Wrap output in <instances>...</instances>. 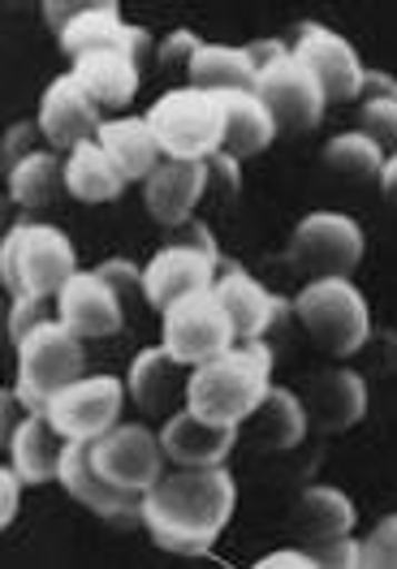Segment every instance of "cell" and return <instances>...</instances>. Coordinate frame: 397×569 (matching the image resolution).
<instances>
[{"label": "cell", "mask_w": 397, "mask_h": 569, "mask_svg": "<svg viewBox=\"0 0 397 569\" xmlns=\"http://www.w3.org/2000/svg\"><path fill=\"white\" fill-rule=\"evenodd\" d=\"M66 436L52 427L43 410H31L22 423L9 431V466L22 475V483H48L61 475L66 458Z\"/></svg>", "instance_id": "cell-23"}, {"label": "cell", "mask_w": 397, "mask_h": 569, "mask_svg": "<svg viewBox=\"0 0 397 569\" xmlns=\"http://www.w3.org/2000/svg\"><path fill=\"white\" fill-rule=\"evenodd\" d=\"M272 389V350L264 341H238L229 355L212 358L190 371L186 410L204 415L208 423L242 427V419Z\"/></svg>", "instance_id": "cell-2"}, {"label": "cell", "mask_w": 397, "mask_h": 569, "mask_svg": "<svg viewBox=\"0 0 397 569\" xmlns=\"http://www.w3.org/2000/svg\"><path fill=\"white\" fill-rule=\"evenodd\" d=\"M204 48V39L190 36V31H173V36L160 43V52H156V61L160 66H186L190 70V61H195V52Z\"/></svg>", "instance_id": "cell-39"}, {"label": "cell", "mask_w": 397, "mask_h": 569, "mask_svg": "<svg viewBox=\"0 0 397 569\" xmlns=\"http://www.w3.org/2000/svg\"><path fill=\"white\" fill-rule=\"evenodd\" d=\"M234 505L238 492L225 466H178L173 475H160V483L143 497V527L165 552L208 557L234 518Z\"/></svg>", "instance_id": "cell-1"}, {"label": "cell", "mask_w": 397, "mask_h": 569, "mask_svg": "<svg viewBox=\"0 0 397 569\" xmlns=\"http://www.w3.org/2000/svg\"><path fill=\"white\" fill-rule=\"evenodd\" d=\"M165 247H186V250H208V254H217V238L208 233V224L186 220L178 229H165Z\"/></svg>", "instance_id": "cell-40"}, {"label": "cell", "mask_w": 397, "mask_h": 569, "mask_svg": "<svg viewBox=\"0 0 397 569\" xmlns=\"http://www.w3.org/2000/svg\"><path fill=\"white\" fill-rule=\"evenodd\" d=\"M325 164L341 178H380L385 169V151L367 139L363 130H350V134H337L328 142Z\"/></svg>", "instance_id": "cell-32"}, {"label": "cell", "mask_w": 397, "mask_h": 569, "mask_svg": "<svg viewBox=\"0 0 397 569\" xmlns=\"http://www.w3.org/2000/svg\"><path fill=\"white\" fill-rule=\"evenodd\" d=\"M147 126L156 130L169 160H212L225 147V104L220 96L199 87H178L160 96L147 112Z\"/></svg>", "instance_id": "cell-5"}, {"label": "cell", "mask_w": 397, "mask_h": 569, "mask_svg": "<svg viewBox=\"0 0 397 569\" xmlns=\"http://www.w3.org/2000/svg\"><path fill=\"white\" fill-rule=\"evenodd\" d=\"M181 367L178 358L169 355L165 346H156V350H143V355L130 362V380H126V389L135 397V406L143 410V415H169V406L186 397V385H181Z\"/></svg>", "instance_id": "cell-28"}, {"label": "cell", "mask_w": 397, "mask_h": 569, "mask_svg": "<svg viewBox=\"0 0 397 569\" xmlns=\"http://www.w3.org/2000/svg\"><path fill=\"white\" fill-rule=\"evenodd\" d=\"M39 134L48 139L52 151H73L82 142H96L100 139V104L87 96V87L73 78V73H61L52 78V87L43 91L39 100Z\"/></svg>", "instance_id": "cell-14"}, {"label": "cell", "mask_w": 397, "mask_h": 569, "mask_svg": "<svg viewBox=\"0 0 397 569\" xmlns=\"http://www.w3.org/2000/svg\"><path fill=\"white\" fill-rule=\"evenodd\" d=\"M57 320L70 332H78L82 341H100V337H117L130 311L121 289L96 268V272H78L61 293H57Z\"/></svg>", "instance_id": "cell-12"}, {"label": "cell", "mask_w": 397, "mask_h": 569, "mask_svg": "<svg viewBox=\"0 0 397 569\" xmlns=\"http://www.w3.org/2000/svg\"><path fill=\"white\" fill-rule=\"evenodd\" d=\"M105 48L130 52L139 66H147V61L160 52L156 39L147 36L143 27H126V22L117 18V0H91V9L61 31V52H66L70 61H78V57H87V52H105Z\"/></svg>", "instance_id": "cell-16"}, {"label": "cell", "mask_w": 397, "mask_h": 569, "mask_svg": "<svg viewBox=\"0 0 397 569\" xmlns=\"http://www.w3.org/2000/svg\"><path fill=\"white\" fill-rule=\"evenodd\" d=\"M66 190L78 203H112V199H121L126 178L117 173V164L105 156L100 142H82L66 160Z\"/></svg>", "instance_id": "cell-29"}, {"label": "cell", "mask_w": 397, "mask_h": 569, "mask_svg": "<svg viewBox=\"0 0 397 569\" xmlns=\"http://www.w3.org/2000/svg\"><path fill=\"white\" fill-rule=\"evenodd\" d=\"M217 298L220 307L229 311V320H234V332H238V341H259L272 320L286 311V302L281 298H272L264 284L247 277L238 263H225V272L217 277Z\"/></svg>", "instance_id": "cell-22"}, {"label": "cell", "mask_w": 397, "mask_h": 569, "mask_svg": "<svg viewBox=\"0 0 397 569\" xmlns=\"http://www.w3.org/2000/svg\"><path fill=\"white\" fill-rule=\"evenodd\" d=\"M359 100H397V78H389V73L380 70H367L363 73Z\"/></svg>", "instance_id": "cell-45"}, {"label": "cell", "mask_w": 397, "mask_h": 569, "mask_svg": "<svg viewBox=\"0 0 397 569\" xmlns=\"http://www.w3.org/2000/svg\"><path fill=\"white\" fill-rule=\"evenodd\" d=\"M190 87L199 91H212V96H229V91H255L259 73H255L247 48H217V43H204L190 61Z\"/></svg>", "instance_id": "cell-30"}, {"label": "cell", "mask_w": 397, "mask_h": 569, "mask_svg": "<svg viewBox=\"0 0 397 569\" xmlns=\"http://www.w3.org/2000/svg\"><path fill=\"white\" fill-rule=\"evenodd\" d=\"M18 483H22V475L13 470V466H4L0 470V527H9L13 518H18Z\"/></svg>", "instance_id": "cell-43"}, {"label": "cell", "mask_w": 397, "mask_h": 569, "mask_svg": "<svg viewBox=\"0 0 397 569\" xmlns=\"http://www.w3.org/2000/svg\"><path fill=\"white\" fill-rule=\"evenodd\" d=\"M36 134H39V121H18V126H9V134H4V173H13L27 156H36L31 147H36Z\"/></svg>", "instance_id": "cell-38"}, {"label": "cell", "mask_w": 397, "mask_h": 569, "mask_svg": "<svg viewBox=\"0 0 397 569\" xmlns=\"http://www.w3.org/2000/svg\"><path fill=\"white\" fill-rule=\"evenodd\" d=\"M294 316L316 341V350H325L328 358H355L371 337V311L350 277L311 281L294 298Z\"/></svg>", "instance_id": "cell-4"}, {"label": "cell", "mask_w": 397, "mask_h": 569, "mask_svg": "<svg viewBox=\"0 0 397 569\" xmlns=\"http://www.w3.org/2000/svg\"><path fill=\"white\" fill-rule=\"evenodd\" d=\"M139 73L143 66L121 52V48H105V52H87L73 61V78L87 87V96L100 108H126L139 96Z\"/></svg>", "instance_id": "cell-24"}, {"label": "cell", "mask_w": 397, "mask_h": 569, "mask_svg": "<svg viewBox=\"0 0 397 569\" xmlns=\"http://www.w3.org/2000/svg\"><path fill=\"white\" fill-rule=\"evenodd\" d=\"M78 277L73 242L52 224H13L0 242V281L9 298H57Z\"/></svg>", "instance_id": "cell-3"}, {"label": "cell", "mask_w": 397, "mask_h": 569, "mask_svg": "<svg viewBox=\"0 0 397 569\" xmlns=\"http://www.w3.org/2000/svg\"><path fill=\"white\" fill-rule=\"evenodd\" d=\"M363 569H397V513L380 518L363 539Z\"/></svg>", "instance_id": "cell-34"}, {"label": "cell", "mask_w": 397, "mask_h": 569, "mask_svg": "<svg viewBox=\"0 0 397 569\" xmlns=\"http://www.w3.org/2000/svg\"><path fill=\"white\" fill-rule=\"evenodd\" d=\"M160 346L190 371L212 362V358L229 355L238 346V332H234L229 311L220 307L217 289H199V293L173 302L160 316Z\"/></svg>", "instance_id": "cell-7"}, {"label": "cell", "mask_w": 397, "mask_h": 569, "mask_svg": "<svg viewBox=\"0 0 397 569\" xmlns=\"http://www.w3.org/2000/svg\"><path fill=\"white\" fill-rule=\"evenodd\" d=\"M43 415L66 440H100L121 419V380L112 376H82L48 397Z\"/></svg>", "instance_id": "cell-10"}, {"label": "cell", "mask_w": 397, "mask_h": 569, "mask_svg": "<svg viewBox=\"0 0 397 569\" xmlns=\"http://www.w3.org/2000/svg\"><path fill=\"white\" fill-rule=\"evenodd\" d=\"M380 190H385L389 203H397V156H389L385 169H380Z\"/></svg>", "instance_id": "cell-46"}, {"label": "cell", "mask_w": 397, "mask_h": 569, "mask_svg": "<svg viewBox=\"0 0 397 569\" xmlns=\"http://www.w3.org/2000/svg\"><path fill=\"white\" fill-rule=\"evenodd\" d=\"M39 323H48V298H13V307H9V341L22 346Z\"/></svg>", "instance_id": "cell-35"}, {"label": "cell", "mask_w": 397, "mask_h": 569, "mask_svg": "<svg viewBox=\"0 0 397 569\" xmlns=\"http://www.w3.org/2000/svg\"><path fill=\"white\" fill-rule=\"evenodd\" d=\"M359 130L385 151V160L397 156V100H363Z\"/></svg>", "instance_id": "cell-33"}, {"label": "cell", "mask_w": 397, "mask_h": 569, "mask_svg": "<svg viewBox=\"0 0 397 569\" xmlns=\"http://www.w3.org/2000/svg\"><path fill=\"white\" fill-rule=\"evenodd\" d=\"M39 9H43V22L57 31V39H61V31L91 9V0H48V4H39Z\"/></svg>", "instance_id": "cell-41"}, {"label": "cell", "mask_w": 397, "mask_h": 569, "mask_svg": "<svg viewBox=\"0 0 397 569\" xmlns=\"http://www.w3.org/2000/svg\"><path fill=\"white\" fill-rule=\"evenodd\" d=\"M294 61L320 82V91H325L328 104H350V100H359L363 73L367 70L359 66L355 48L337 36V31L316 27V22L298 27V39H294Z\"/></svg>", "instance_id": "cell-13"}, {"label": "cell", "mask_w": 397, "mask_h": 569, "mask_svg": "<svg viewBox=\"0 0 397 569\" xmlns=\"http://www.w3.org/2000/svg\"><path fill=\"white\" fill-rule=\"evenodd\" d=\"M255 569H316V561H311V552H307V548H281V552L259 557Z\"/></svg>", "instance_id": "cell-44"}, {"label": "cell", "mask_w": 397, "mask_h": 569, "mask_svg": "<svg viewBox=\"0 0 397 569\" xmlns=\"http://www.w3.org/2000/svg\"><path fill=\"white\" fill-rule=\"evenodd\" d=\"M100 147L117 164V173L126 181H147L156 169H160V139L156 130L147 126V117H117V121H105L100 126Z\"/></svg>", "instance_id": "cell-25"}, {"label": "cell", "mask_w": 397, "mask_h": 569, "mask_svg": "<svg viewBox=\"0 0 397 569\" xmlns=\"http://www.w3.org/2000/svg\"><path fill=\"white\" fill-rule=\"evenodd\" d=\"M220 104H225V147H220L225 156H234L242 164L272 147L277 121L255 91H229V96H220Z\"/></svg>", "instance_id": "cell-27"}, {"label": "cell", "mask_w": 397, "mask_h": 569, "mask_svg": "<svg viewBox=\"0 0 397 569\" xmlns=\"http://www.w3.org/2000/svg\"><path fill=\"white\" fill-rule=\"evenodd\" d=\"M289 259L307 281L328 277H350L363 263V229L355 216L341 212H311L298 220Z\"/></svg>", "instance_id": "cell-8"}, {"label": "cell", "mask_w": 397, "mask_h": 569, "mask_svg": "<svg viewBox=\"0 0 397 569\" xmlns=\"http://www.w3.org/2000/svg\"><path fill=\"white\" fill-rule=\"evenodd\" d=\"M160 445H165V458L173 466H190V470H199V466H225L229 449L238 445V427L208 423L204 415L181 410L173 419H165Z\"/></svg>", "instance_id": "cell-19"}, {"label": "cell", "mask_w": 397, "mask_h": 569, "mask_svg": "<svg viewBox=\"0 0 397 569\" xmlns=\"http://www.w3.org/2000/svg\"><path fill=\"white\" fill-rule=\"evenodd\" d=\"M289 52V43H281V39H255V43H247V57H251V66L255 73H264L268 66H277V61H286Z\"/></svg>", "instance_id": "cell-42"}, {"label": "cell", "mask_w": 397, "mask_h": 569, "mask_svg": "<svg viewBox=\"0 0 397 569\" xmlns=\"http://www.w3.org/2000/svg\"><path fill=\"white\" fill-rule=\"evenodd\" d=\"M212 186H217V194L225 199V203H234V199H238L242 178H238V160H234V156L217 151V156L208 160V190H212Z\"/></svg>", "instance_id": "cell-37"}, {"label": "cell", "mask_w": 397, "mask_h": 569, "mask_svg": "<svg viewBox=\"0 0 397 569\" xmlns=\"http://www.w3.org/2000/svg\"><path fill=\"white\" fill-rule=\"evenodd\" d=\"M307 427L311 423H307L302 397H294L289 389H268V397L242 419L238 440H247L259 453H286V449H298V445H302Z\"/></svg>", "instance_id": "cell-20"}, {"label": "cell", "mask_w": 397, "mask_h": 569, "mask_svg": "<svg viewBox=\"0 0 397 569\" xmlns=\"http://www.w3.org/2000/svg\"><path fill=\"white\" fill-rule=\"evenodd\" d=\"M82 380V337L61 320L39 323L36 332L18 346V389L13 397L27 410H43L52 392Z\"/></svg>", "instance_id": "cell-6"}, {"label": "cell", "mask_w": 397, "mask_h": 569, "mask_svg": "<svg viewBox=\"0 0 397 569\" xmlns=\"http://www.w3.org/2000/svg\"><path fill=\"white\" fill-rule=\"evenodd\" d=\"M255 96L272 112L277 134H307V130H316L328 104L320 82L294 61V52H289L286 61H277V66H268V70L259 73Z\"/></svg>", "instance_id": "cell-11"}, {"label": "cell", "mask_w": 397, "mask_h": 569, "mask_svg": "<svg viewBox=\"0 0 397 569\" xmlns=\"http://www.w3.org/2000/svg\"><path fill=\"white\" fill-rule=\"evenodd\" d=\"M9 181V199L22 208H48L57 199V190L66 186V164L57 160V151H36L27 156L13 173H4Z\"/></svg>", "instance_id": "cell-31"}, {"label": "cell", "mask_w": 397, "mask_h": 569, "mask_svg": "<svg viewBox=\"0 0 397 569\" xmlns=\"http://www.w3.org/2000/svg\"><path fill=\"white\" fill-rule=\"evenodd\" d=\"M289 527L302 539V548L333 543V539L350 535V527H355V505H350L346 492H337V488H302V497L294 500Z\"/></svg>", "instance_id": "cell-26"}, {"label": "cell", "mask_w": 397, "mask_h": 569, "mask_svg": "<svg viewBox=\"0 0 397 569\" xmlns=\"http://www.w3.org/2000/svg\"><path fill=\"white\" fill-rule=\"evenodd\" d=\"M91 462H96V470L109 479L112 488L147 497L160 483V470H165L169 458H165V445L147 427L117 423L100 440H91Z\"/></svg>", "instance_id": "cell-9"}, {"label": "cell", "mask_w": 397, "mask_h": 569, "mask_svg": "<svg viewBox=\"0 0 397 569\" xmlns=\"http://www.w3.org/2000/svg\"><path fill=\"white\" fill-rule=\"evenodd\" d=\"M208 194V160H165L151 178L143 181L147 216L160 229H178L195 220V203Z\"/></svg>", "instance_id": "cell-18"}, {"label": "cell", "mask_w": 397, "mask_h": 569, "mask_svg": "<svg viewBox=\"0 0 397 569\" xmlns=\"http://www.w3.org/2000/svg\"><path fill=\"white\" fill-rule=\"evenodd\" d=\"M220 272V254L208 250H186V247H160L156 259L143 268V302L165 316L173 302L199 293V289H212Z\"/></svg>", "instance_id": "cell-15"}, {"label": "cell", "mask_w": 397, "mask_h": 569, "mask_svg": "<svg viewBox=\"0 0 397 569\" xmlns=\"http://www.w3.org/2000/svg\"><path fill=\"white\" fill-rule=\"evenodd\" d=\"M307 552H311V561L320 569H363V543L350 539V535H341L333 543H316Z\"/></svg>", "instance_id": "cell-36"}, {"label": "cell", "mask_w": 397, "mask_h": 569, "mask_svg": "<svg viewBox=\"0 0 397 569\" xmlns=\"http://www.w3.org/2000/svg\"><path fill=\"white\" fill-rule=\"evenodd\" d=\"M302 410H307V423L325 436L350 431L367 415V385L355 371H328L320 380H311V389L302 397Z\"/></svg>", "instance_id": "cell-21"}, {"label": "cell", "mask_w": 397, "mask_h": 569, "mask_svg": "<svg viewBox=\"0 0 397 569\" xmlns=\"http://www.w3.org/2000/svg\"><path fill=\"white\" fill-rule=\"evenodd\" d=\"M61 488L70 492L78 505H87L91 513L109 518V522H126V518H143V497L112 488L109 479L91 462V440H70L66 458H61Z\"/></svg>", "instance_id": "cell-17"}]
</instances>
